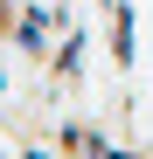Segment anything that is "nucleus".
<instances>
[{
  "instance_id": "f03ea898",
  "label": "nucleus",
  "mask_w": 153,
  "mask_h": 159,
  "mask_svg": "<svg viewBox=\"0 0 153 159\" xmlns=\"http://www.w3.org/2000/svg\"><path fill=\"white\" fill-rule=\"evenodd\" d=\"M97 14H105V56H111V69L132 76V0H111Z\"/></svg>"
},
{
  "instance_id": "20e7f679",
  "label": "nucleus",
  "mask_w": 153,
  "mask_h": 159,
  "mask_svg": "<svg viewBox=\"0 0 153 159\" xmlns=\"http://www.w3.org/2000/svg\"><path fill=\"white\" fill-rule=\"evenodd\" d=\"M14 159H63L56 139H28V145H14Z\"/></svg>"
},
{
  "instance_id": "423d86ee",
  "label": "nucleus",
  "mask_w": 153,
  "mask_h": 159,
  "mask_svg": "<svg viewBox=\"0 0 153 159\" xmlns=\"http://www.w3.org/2000/svg\"><path fill=\"white\" fill-rule=\"evenodd\" d=\"M0 159H14V152H0Z\"/></svg>"
},
{
  "instance_id": "0eeeda50",
  "label": "nucleus",
  "mask_w": 153,
  "mask_h": 159,
  "mask_svg": "<svg viewBox=\"0 0 153 159\" xmlns=\"http://www.w3.org/2000/svg\"><path fill=\"white\" fill-rule=\"evenodd\" d=\"M63 7H70V0H63Z\"/></svg>"
},
{
  "instance_id": "39448f33",
  "label": "nucleus",
  "mask_w": 153,
  "mask_h": 159,
  "mask_svg": "<svg viewBox=\"0 0 153 159\" xmlns=\"http://www.w3.org/2000/svg\"><path fill=\"white\" fill-rule=\"evenodd\" d=\"M97 159H146V145H105Z\"/></svg>"
},
{
  "instance_id": "7ed1b4c3",
  "label": "nucleus",
  "mask_w": 153,
  "mask_h": 159,
  "mask_svg": "<svg viewBox=\"0 0 153 159\" xmlns=\"http://www.w3.org/2000/svg\"><path fill=\"white\" fill-rule=\"evenodd\" d=\"M49 139H56V152H63V159H97V152L111 145V131H105V125H91V118H63Z\"/></svg>"
},
{
  "instance_id": "f257e3e1",
  "label": "nucleus",
  "mask_w": 153,
  "mask_h": 159,
  "mask_svg": "<svg viewBox=\"0 0 153 159\" xmlns=\"http://www.w3.org/2000/svg\"><path fill=\"white\" fill-rule=\"evenodd\" d=\"M56 35H63V7H56V0H21V21H14L7 48H14L21 62H42V69H49Z\"/></svg>"
}]
</instances>
